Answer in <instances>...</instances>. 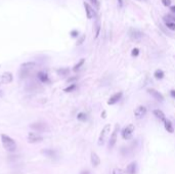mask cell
<instances>
[{
  "label": "cell",
  "mask_w": 175,
  "mask_h": 174,
  "mask_svg": "<svg viewBox=\"0 0 175 174\" xmlns=\"http://www.w3.org/2000/svg\"><path fill=\"white\" fill-rule=\"evenodd\" d=\"M36 68V64L33 62H25L21 66L20 68V78L21 79H25L27 77H29L30 75L32 74V72L35 70Z\"/></svg>",
  "instance_id": "1"
},
{
  "label": "cell",
  "mask_w": 175,
  "mask_h": 174,
  "mask_svg": "<svg viewBox=\"0 0 175 174\" xmlns=\"http://www.w3.org/2000/svg\"><path fill=\"white\" fill-rule=\"evenodd\" d=\"M1 142L4 150H6L9 153L15 152V150H17V143H15V141L10 136L6 135V134H1Z\"/></svg>",
  "instance_id": "2"
},
{
  "label": "cell",
  "mask_w": 175,
  "mask_h": 174,
  "mask_svg": "<svg viewBox=\"0 0 175 174\" xmlns=\"http://www.w3.org/2000/svg\"><path fill=\"white\" fill-rule=\"evenodd\" d=\"M133 132H134V125H133V124H129L123 129V130H122V132H121L122 137H123V139L128 140V139H130L131 137H132Z\"/></svg>",
  "instance_id": "3"
},
{
  "label": "cell",
  "mask_w": 175,
  "mask_h": 174,
  "mask_svg": "<svg viewBox=\"0 0 175 174\" xmlns=\"http://www.w3.org/2000/svg\"><path fill=\"white\" fill-rule=\"evenodd\" d=\"M111 130V125L108 124L103 127V129L101 130L100 134V137H98V145H103L105 141V138H107V135L110 133Z\"/></svg>",
  "instance_id": "4"
},
{
  "label": "cell",
  "mask_w": 175,
  "mask_h": 174,
  "mask_svg": "<svg viewBox=\"0 0 175 174\" xmlns=\"http://www.w3.org/2000/svg\"><path fill=\"white\" fill-rule=\"evenodd\" d=\"M30 128L36 132H45L47 130V125L43 122H36L30 125Z\"/></svg>",
  "instance_id": "5"
},
{
  "label": "cell",
  "mask_w": 175,
  "mask_h": 174,
  "mask_svg": "<svg viewBox=\"0 0 175 174\" xmlns=\"http://www.w3.org/2000/svg\"><path fill=\"white\" fill-rule=\"evenodd\" d=\"M118 131H119V125H116V126H115L114 131L112 132V134H111V136H110L109 148H114V145H116V142H117V134H118Z\"/></svg>",
  "instance_id": "6"
},
{
  "label": "cell",
  "mask_w": 175,
  "mask_h": 174,
  "mask_svg": "<svg viewBox=\"0 0 175 174\" xmlns=\"http://www.w3.org/2000/svg\"><path fill=\"white\" fill-rule=\"evenodd\" d=\"M42 139H43L42 136H40L38 133H36V132H30V133L28 134V141H29L30 143L41 142Z\"/></svg>",
  "instance_id": "7"
},
{
  "label": "cell",
  "mask_w": 175,
  "mask_h": 174,
  "mask_svg": "<svg viewBox=\"0 0 175 174\" xmlns=\"http://www.w3.org/2000/svg\"><path fill=\"white\" fill-rule=\"evenodd\" d=\"M42 155H44L46 158H49V159L52 160H56L57 159V152L55 150H52V148H45L43 150Z\"/></svg>",
  "instance_id": "8"
},
{
  "label": "cell",
  "mask_w": 175,
  "mask_h": 174,
  "mask_svg": "<svg viewBox=\"0 0 175 174\" xmlns=\"http://www.w3.org/2000/svg\"><path fill=\"white\" fill-rule=\"evenodd\" d=\"M146 108L144 106H137L136 109H135L134 111V115H135V118L136 119H141V118H144V116L146 115Z\"/></svg>",
  "instance_id": "9"
},
{
  "label": "cell",
  "mask_w": 175,
  "mask_h": 174,
  "mask_svg": "<svg viewBox=\"0 0 175 174\" xmlns=\"http://www.w3.org/2000/svg\"><path fill=\"white\" fill-rule=\"evenodd\" d=\"M12 80L13 77L11 73H3L0 75V84H8L12 82Z\"/></svg>",
  "instance_id": "10"
},
{
  "label": "cell",
  "mask_w": 175,
  "mask_h": 174,
  "mask_svg": "<svg viewBox=\"0 0 175 174\" xmlns=\"http://www.w3.org/2000/svg\"><path fill=\"white\" fill-rule=\"evenodd\" d=\"M128 34H129V37H130L132 40H139V39L144 36V34L137 29H130Z\"/></svg>",
  "instance_id": "11"
},
{
  "label": "cell",
  "mask_w": 175,
  "mask_h": 174,
  "mask_svg": "<svg viewBox=\"0 0 175 174\" xmlns=\"http://www.w3.org/2000/svg\"><path fill=\"white\" fill-rule=\"evenodd\" d=\"M147 92H149V93L151 94L155 99H157L158 101H161V103L164 101V96H163L159 91H157L156 89H154V88H149V89H147Z\"/></svg>",
  "instance_id": "12"
},
{
  "label": "cell",
  "mask_w": 175,
  "mask_h": 174,
  "mask_svg": "<svg viewBox=\"0 0 175 174\" xmlns=\"http://www.w3.org/2000/svg\"><path fill=\"white\" fill-rule=\"evenodd\" d=\"M122 95H123V93H122L121 91L117 92V93H115V94H113V95L110 97L109 101H108V104H110V106H113V104H117L120 101V99L122 98Z\"/></svg>",
  "instance_id": "13"
},
{
  "label": "cell",
  "mask_w": 175,
  "mask_h": 174,
  "mask_svg": "<svg viewBox=\"0 0 175 174\" xmlns=\"http://www.w3.org/2000/svg\"><path fill=\"white\" fill-rule=\"evenodd\" d=\"M84 7H85V11H86L87 18H93L95 17V11L93 10V8H92L88 3L84 2Z\"/></svg>",
  "instance_id": "14"
},
{
  "label": "cell",
  "mask_w": 175,
  "mask_h": 174,
  "mask_svg": "<svg viewBox=\"0 0 175 174\" xmlns=\"http://www.w3.org/2000/svg\"><path fill=\"white\" fill-rule=\"evenodd\" d=\"M90 161H91V164H92V166H93V167H97L100 164V157H98V155L96 154V153H94V152L91 153Z\"/></svg>",
  "instance_id": "15"
},
{
  "label": "cell",
  "mask_w": 175,
  "mask_h": 174,
  "mask_svg": "<svg viewBox=\"0 0 175 174\" xmlns=\"http://www.w3.org/2000/svg\"><path fill=\"white\" fill-rule=\"evenodd\" d=\"M37 78H38V80L40 81L41 83H49L50 82L47 73H45V72H39V73L37 74Z\"/></svg>",
  "instance_id": "16"
},
{
  "label": "cell",
  "mask_w": 175,
  "mask_h": 174,
  "mask_svg": "<svg viewBox=\"0 0 175 174\" xmlns=\"http://www.w3.org/2000/svg\"><path fill=\"white\" fill-rule=\"evenodd\" d=\"M136 168H137L136 162H131V163L126 167V174H135L136 173Z\"/></svg>",
  "instance_id": "17"
},
{
  "label": "cell",
  "mask_w": 175,
  "mask_h": 174,
  "mask_svg": "<svg viewBox=\"0 0 175 174\" xmlns=\"http://www.w3.org/2000/svg\"><path fill=\"white\" fill-rule=\"evenodd\" d=\"M153 114L156 116V118H158V119L160 120V121H163V122L166 121L165 114L163 113L161 110H154V111H153Z\"/></svg>",
  "instance_id": "18"
},
{
  "label": "cell",
  "mask_w": 175,
  "mask_h": 174,
  "mask_svg": "<svg viewBox=\"0 0 175 174\" xmlns=\"http://www.w3.org/2000/svg\"><path fill=\"white\" fill-rule=\"evenodd\" d=\"M164 127H165L166 130H167V132H169V133H173L174 132L173 125H172L171 121H169V120H166V121L164 122Z\"/></svg>",
  "instance_id": "19"
},
{
  "label": "cell",
  "mask_w": 175,
  "mask_h": 174,
  "mask_svg": "<svg viewBox=\"0 0 175 174\" xmlns=\"http://www.w3.org/2000/svg\"><path fill=\"white\" fill-rule=\"evenodd\" d=\"M56 72H57V74H59V76L64 77V76L69 75V73H70V70H69L68 68H63V69H59Z\"/></svg>",
  "instance_id": "20"
},
{
  "label": "cell",
  "mask_w": 175,
  "mask_h": 174,
  "mask_svg": "<svg viewBox=\"0 0 175 174\" xmlns=\"http://www.w3.org/2000/svg\"><path fill=\"white\" fill-rule=\"evenodd\" d=\"M154 76H155V78L156 79H163L164 78V76H165V74H164V72L162 71V70H157V71L155 72V74H154Z\"/></svg>",
  "instance_id": "21"
},
{
  "label": "cell",
  "mask_w": 175,
  "mask_h": 174,
  "mask_svg": "<svg viewBox=\"0 0 175 174\" xmlns=\"http://www.w3.org/2000/svg\"><path fill=\"white\" fill-rule=\"evenodd\" d=\"M77 119L79 120V121L84 122V121H86L87 120V115L85 113H79L78 114V116H77Z\"/></svg>",
  "instance_id": "22"
},
{
  "label": "cell",
  "mask_w": 175,
  "mask_h": 174,
  "mask_svg": "<svg viewBox=\"0 0 175 174\" xmlns=\"http://www.w3.org/2000/svg\"><path fill=\"white\" fill-rule=\"evenodd\" d=\"M84 62H85V59H82L81 61H79V62H78L77 65H75V67L73 68V71L77 72L78 70H79V69L83 66V64H84Z\"/></svg>",
  "instance_id": "23"
},
{
  "label": "cell",
  "mask_w": 175,
  "mask_h": 174,
  "mask_svg": "<svg viewBox=\"0 0 175 174\" xmlns=\"http://www.w3.org/2000/svg\"><path fill=\"white\" fill-rule=\"evenodd\" d=\"M166 27L169 28L172 31H175V23L173 22H166Z\"/></svg>",
  "instance_id": "24"
},
{
  "label": "cell",
  "mask_w": 175,
  "mask_h": 174,
  "mask_svg": "<svg viewBox=\"0 0 175 174\" xmlns=\"http://www.w3.org/2000/svg\"><path fill=\"white\" fill-rule=\"evenodd\" d=\"M76 84L75 83H73V84H71L69 87H67V88H64V91L66 92H71V91H73V90H75L76 89Z\"/></svg>",
  "instance_id": "25"
},
{
  "label": "cell",
  "mask_w": 175,
  "mask_h": 174,
  "mask_svg": "<svg viewBox=\"0 0 175 174\" xmlns=\"http://www.w3.org/2000/svg\"><path fill=\"white\" fill-rule=\"evenodd\" d=\"M164 20L166 21V22L175 23V17H173V15H166V17H164Z\"/></svg>",
  "instance_id": "26"
},
{
  "label": "cell",
  "mask_w": 175,
  "mask_h": 174,
  "mask_svg": "<svg viewBox=\"0 0 175 174\" xmlns=\"http://www.w3.org/2000/svg\"><path fill=\"white\" fill-rule=\"evenodd\" d=\"M138 54H139V49L138 48H133L132 51H131V55L132 57H138Z\"/></svg>",
  "instance_id": "27"
},
{
  "label": "cell",
  "mask_w": 175,
  "mask_h": 174,
  "mask_svg": "<svg viewBox=\"0 0 175 174\" xmlns=\"http://www.w3.org/2000/svg\"><path fill=\"white\" fill-rule=\"evenodd\" d=\"M113 174H125V173H124V171L122 170V169L115 168L114 170H113Z\"/></svg>",
  "instance_id": "28"
},
{
  "label": "cell",
  "mask_w": 175,
  "mask_h": 174,
  "mask_svg": "<svg viewBox=\"0 0 175 174\" xmlns=\"http://www.w3.org/2000/svg\"><path fill=\"white\" fill-rule=\"evenodd\" d=\"M162 3L165 6H170L171 5V0H162Z\"/></svg>",
  "instance_id": "29"
},
{
  "label": "cell",
  "mask_w": 175,
  "mask_h": 174,
  "mask_svg": "<svg viewBox=\"0 0 175 174\" xmlns=\"http://www.w3.org/2000/svg\"><path fill=\"white\" fill-rule=\"evenodd\" d=\"M90 1H91V3L93 4V5L95 6L96 8L100 7V2H98V0H90Z\"/></svg>",
  "instance_id": "30"
},
{
  "label": "cell",
  "mask_w": 175,
  "mask_h": 174,
  "mask_svg": "<svg viewBox=\"0 0 175 174\" xmlns=\"http://www.w3.org/2000/svg\"><path fill=\"white\" fill-rule=\"evenodd\" d=\"M77 79H78V77H71V78H69L68 79V83H72V82L74 83L76 80H77Z\"/></svg>",
  "instance_id": "31"
},
{
  "label": "cell",
  "mask_w": 175,
  "mask_h": 174,
  "mask_svg": "<svg viewBox=\"0 0 175 174\" xmlns=\"http://www.w3.org/2000/svg\"><path fill=\"white\" fill-rule=\"evenodd\" d=\"M85 40V35H83V36L81 37V38L79 39V41L77 42V45H80V44H82L83 43V41Z\"/></svg>",
  "instance_id": "32"
},
{
  "label": "cell",
  "mask_w": 175,
  "mask_h": 174,
  "mask_svg": "<svg viewBox=\"0 0 175 174\" xmlns=\"http://www.w3.org/2000/svg\"><path fill=\"white\" fill-rule=\"evenodd\" d=\"M100 27L97 26V28H96V34H95V38H97L98 37V34H100Z\"/></svg>",
  "instance_id": "33"
},
{
  "label": "cell",
  "mask_w": 175,
  "mask_h": 174,
  "mask_svg": "<svg viewBox=\"0 0 175 174\" xmlns=\"http://www.w3.org/2000/svg\"><path fill=\"white\" fill-rule=\"evenodd\" d=\"M71 35H72L73 37H77L78 36V32L77 31H73L72 33H71Z\"/></svg>",
  "instance_id": "34"
},
{
  "label": "cell",
  "mask_w": 175,
  "mask_h": 174,
  "mask_svg": "<svg viewBox=\"0 0 175 174\" xmlns=\"http://www.w3.org/2000/svg\"><path fill=\"white\" fill-rule=\"evenodd\" d=\"M170 95L173 97V98H175V90H171V91H170Z\"/></svg>",
  "instance_id": "35"
},
{
  "label": "cell",
  "mask_w": 175,
  "mask_h": 174,
  "mask_svg": "<svg viewBox=\"0 0 175 174\" xmlns=\"http://www.w3.org/2000/svg\"><path fill=\"white\" fill-rule=\"evenodd\" d=\"M80 174H90V171H88V170H83Z\"/></svg>",
  "instance_id": "36"
},
{
  "label": "cell",
  "mask_w": 175,
  "mask_h": 174,
  "mask_svg": "<svg viewBox=\"0 0 175 174\" xmlns=\"http://www.w3.org/2000/svg\"><path fill=\"white\" fill-rule=\"evenodd\" d=\"M118 2H119V6L122 7V6H123V0H118Z\"/></svg>",
  "instance_id": "37"
},
{
  "label": "cell",
  "mask_w": 175,
  "mask_h": 174,
  "mask_svg": "<svg viewBox=\"0 0 175 174\" xmlns=\"http://www.w3.org/2000/svg\"><path fill=\"white\" fill-rule=\"evenodd\" d=\"M171 11L175 13V6H171Z\"/></svg>",
  "instance_id": "38"
},
{
  "label": "cell",
  "mask_w": 175,
  "mask_h": 174,
  "mask_svg": "<svg viewBox=\"0 0 175 174\" xmlns=\"http://www.w3.org/2000/svg\"><path fill=\"white\" fill-rule=\"evenodd\" d=\"M101 117H103V118H105V111H103V114H101Z\"/></svg>",
  "instance_id": "39"
},
{
  "label": "cell",
  "mask_w": 175,
  "mask_h": 174,
  "mask_svg": "<svg viewBox=\"0 0 175 174\" xmlns=\"http://www.w3.org/2000/svg\"><path fill=\"white\" fill-rule=\"evenodd\" d=\"M2 95H3V94H2V92H1V90H0V97H1Z\"/></svg>",
  "instance_id": "40"
}]
</instances>
